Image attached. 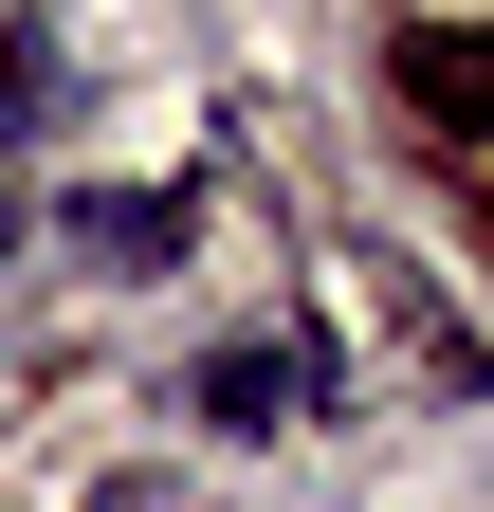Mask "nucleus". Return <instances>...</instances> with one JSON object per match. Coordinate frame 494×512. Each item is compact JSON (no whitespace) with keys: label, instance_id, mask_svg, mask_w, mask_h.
Returning <instances> with one entry per match:
<instances>
[{"label":"nucleus","instance_id":"obj_1","mask_svg":"<svg viewBox=\"0 0 494 512\" xmlns=\"http://www.w3.org/2000/svg\"><path fill=\"white\" fill-rule=\"evenodd\" d=\"M183 421L202 439H293L312 421V348H220L202 384H183Z\"/></svg>","mask_w":494,"mask_h":512},{"label":"nucleus","instance_id":"obj_2","mask_svg":"<svg viewBox=\"0 0 494 512\" xmlns=\"http://www.w3.org/2000/svg\"><path fill=\"white\" fill-rule=\"evenodd\" d=\"M55 238L110 256V275H165V256L202 238V202H165V183H92V202H55Z\"/></svg>","mask_w":494,"mask_h":512},{"label":"nucleus","instance_id":"obj_3","mask_svg":"<svg viewBox=\"0 0 494 512\" xmlns=\"http://www.w3.org/2000/svg\"><path fill=\"white\" fill-rule=\"evenodd\" d=\"M403 110H421V128H440V147H458V128L494 110V55H476L458 19H421V37H403Z\"/></svg>","mask_w":494,"mask_h":512},{"label":"nucleus","instance_id":"obj_4","mask_svg":"<svg viewBox=\"0 0 494 512\" xmlns=\"http://www.w3.org/2000/svg\"><path fill=\"white\" fill-rule=\"evenodd\" d=\"M37 238V183H19V128H0V256Z\"/></svg>","mask_w":494,"mask_h":512}]
</instances>
